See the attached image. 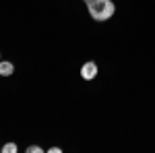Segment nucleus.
<instances>
[{
	"label": "nucleus",
	"instance_id": "f257e3e1",
	"mask_svg": "<svg viewBox=\"0 0 155 153\" xmlns=\"http://www.w3.org/2000/svg\"><path fill=\"white\" fill-rule=\"evenodd\" d=\"M85 4H87L89 17L97 23H104L107 19H112L114 12H116V6H114L112 0H87Z\"/></svg>",
	"mask_w": 155,
	"mask_h": 153
},
{
	"label": "nucleus",
	"instance_id": "f03ea898",
	"mask_svg": "<svg viewBox=\"0 0 155 153\" xmlns=\"http://www.w3.org/2000/svg\"><path fill=\"white\" fill-rule=\"evenodd\" d=\"M81 77H83L85 81H93L97 77V64L95 62H91V60L85 62L83 66H81Z\"/></svg>",
	"mask_w": 155,
	"mask_h": 153
},
{
	"label": "nucleus",
	"instance_id": "7ed1b4c3",
	"mask_svg": "<svg viewBox=\"0 0 155 153\" xmlns=\"http://www.w3.org/2000/svg\"><path fill=\"white\" fill-rule=\"evenodd\" d=\"M15 72V64L8 62V60H0V75L2 77H11Z\"/></svg>",
	"mask_w": 155,
	"mask_h": 153
},
{
	"label": "nucleus",
	"instance_id": "20e7f679",
	"mask_svg": "<svg viewBox=\"0 0 155 153\" xmlns=\"http://www.w3.org/2000/svg\"><path fill=\"white\" fill-rule=\"evenodd\" d=\"M17 149H19V147H17L15 143H6V145L2 147V151H4V153H17Z\"/></svg>",
	"mask_w": 155,
	"mask_h": 153
},
{
	"label": "nucleus",
	"instance_id": "39448f33",
	"mask_svg": "<svg viewBox=\"0 0 155 153\" xmlns=\"http://www.w3.org/2000/svg\"><path fill=\"white\" fill-rule=\"evenodd\" d=\"M27 153H41V147L39 145H31V147H27Z\"/></svg>",
	"mask_w": 155,
	"mask_h": 153
},
{
	"label": "nucleus",
	"instance_id": "423d86ee",
	"mask_svg": "<svg viewBox=\"0 0 155 153\" xmlns=\"http://www.w3.org/2000/svg\"><path fill=\"white\" fill-rule=\"evenodd\" d=\"M60 151H62L60 147H52V149H50V153H60Z\"/></svg>",
	"mask_w": 155,
	"mask_h": 153
}]
</instances>
